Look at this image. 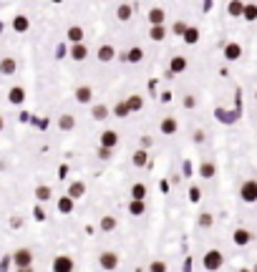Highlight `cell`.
Wrapping results in <instances>:
<instances>
[{"mask_svg": "<svg viewBox=\"0 0 257 272\" xmlns=\"http://www.w3.org/2000/svg\"><path fill=\"white\" fill-rule=\"evenodd\" d=\"M202 265H204L207 272H217V270H222V265H224V254H222L219 250H207L204 257H202Z\"/></svg>", "mask_w": 257, "mask_h": 272, "instance_id": "cell-1", "label": "cell"}, {"mask_svg": "<svg viewBox=\"0 0 257 272\" xmlns=\"http://www.w3.org/2000/svg\"><path fill=\"white\" fill-rule=\"evenodd\" d=\"M10 260L15 265V270H23V267H33V252H30L28 247H20V250H15L10 254Z\"/></svg>", "mask_w": 257, "mask_h": 272, "instance_id": "cell-2", "label": "cell"}, {"mask_svg": "<svg viewBox=\"0 0 257 272\" xmlns=\"http://www.w3.org/2000/svg\"><path fill=\"white\" fill-rule=\"evenodd\" d=\"M239 199L247 202V204H255L257 202V181L255 179H247L245 184L239 187Z\"/></svg>", "mask_w": 257, "mask_h": 272, "instance_id": "cell-3", "label": "cell"}, {"mask_svg": "<svg viewBox=\"0 0 257 272\" xmlns=\"http://www.w3.org/2000/svg\"><path fill=\"white\" fill-rule=\"evenodd\" d=\"M99 265H101L106 272H114V270L119 267V254H116V252H111V250L101 252V254H99Z\"/></svg>", "mask_w": 257, "mask_h": 272, "instance_id": "cell-4", "label": "cell"}, {"mask_svg": "<svg viewBox=\"0 0 257 272\" xmlns=\"http://www.w3.org/2000/svg\"><path fill=\"white\" fill-rule=\"evenodd\" d=\"M73 270H76V262L68 254H58L53 260V272H73Z\"/></svg>", "mask_w": 257, "mask_h": 272, "instance_id": "cell-5", "label": "cell"}, {"mask_svg": "<svg viewBox=\"0 0 257 272\" xmlns=\"http://www.w3.org/2000/svg\"><path fill=\"white\" fill-rule=\"evenodd\" d=\"M101 146L114 151V149L119 146V134H116V131H111V129H106V131L101 134Z\"/></svg>", "mask_w": 257, "mask_h": 272, "instance_id": "cell-6", "label": "cell"}, {"mask_svg": "<svg viewBox=\"0 0 257 272\" xmlns=\"http://www.w3.org/2000/svg\"><path fill=\"white\" fill-rule=\"evenodd\" d=\"M232 242H235L237 247H247L250 242H252V234H250L247 230H242V227H239V230L232 232Z\"/></svg>", "mask_w": 257, "mask_h": 272, "instance_id": "cell-7", "label": "cell"}, {"mask_svg": "<svg viewBox=\"0 0 257 272\" xmlns=\"http://www.w3.org/2000/svg\"><path fill=\"white\" fill-rule=\"evenodd\" d=\"M8 101H10L13 106H20V103L25 101V88H20V86H13V88L8 91Z\"/></svg>", "mask_w": 257, "mask_h": 272, "instance_id": "cell-8", "label": "cell"}, {"mask_svg": "<svg viewBox=\"0 0 257 272\" xmlns=\"http://www.w3.org/2000/svg\"><path fill=\"white\" fill-rule=\"evenodd\" d=\"M91 98H94V88L91 86H79L76 88V101L79 103H91Z\"/></svg>", "mask_w": 257, "mask_h": 272, "instance_id": "cell-9", "label": "cell"}, {"mask_svg": "<svg viewBox=\"0 0 257 272\" xmlns=\"http://www.w3.org/2000/svg\"><path fill=\"white\" fill-rule=\"evenodd\" d=\"M83 194H86V184H83V181H73V184L68 187V192H66V196H71L73 202H76V199H81Z\"/></svg>", "mask_w": 257, "mask_h": 272, "instance_id": "cell-10", "label": "cell"}, {"mask_svg": "<svg viewBox=\"0 0 257 272\" xmlns=\"http://www.w3.org/2000/svg\"><path fill=\"white\" fill-rule=\"evenodd\" d=\"M66 36H68V40H71L73 45H79V43H83V28H81V25H71V28L66 30Z\"/></svg>", "mask_w": 257, "mask_h": 272, "instance_id": "cell-11", "label": "cell"}, {"mask_svg": "<svg viewBox=\"0 0 257 272\" xmlns=\"http://www.w3.org/2000/svg\"><path fill=\"white\" fill-rule=\"evenodd\" d=\"M96 56H99V60L109 63V60H114V58H116V48H114V45H101V48L96 51Z\"/></svg>", "mask_w": 257, "mask_h": 272, "instance_id": "cell-12", "label": "cell"}, {"mask_svg": "<svg viewBox=\"0 0 257 272\" xmlns=\"http://www.w3.org/2000/svg\"><path fill=\"white\" fill-rule=\"evenodd\" d=\"M242 56V45L239 43H227L224 45V58L227 60H237Z\"/></svg>", "mask_w": 257, "mask_h": 272, "instance_id": "cell-13", "label": "cell"}, {"mask_svg": "<svg viewBox=\"0 0 257 272\" xmlns=\"http://www.w3.org/2000/svg\"><path fill=\"white\" fill-rule=\"evenodd\" d=\"M184 68H187V58L184 56H174L169 60V73H184Z\"/></svg>", "mask_w": 257, "mask_h": 272, "instance_id": "cell-14", "label": "cell"}, {"mask_svg": "<svg viewBox=\"0 0 257 272\" xmlns=\"http://www.w3.org/2000/svg\"><path fill=\"white\" fill-rule=\"evenodd\" d=\"M177 129H179V124H177V118H164L161 121V126H159V131L164 134V136H172V134H177Z\"/></svg>", "mask_w": 257, "mask_h": 272, "instance_id": "cell-15", "label": "cell"}, {"mask_svg": "<svg viewBox=\"0 0 257 272\" xmlns=\"http://www.w3.org/2000/svg\"><path fill=\"white\" fill-rule=\"evenodd\" d=\"M15 71H18L15 58H3V60H0V73H3V76H13Z\"/></svg>", "mask_w": 257, "mask_h": 272, "instance_id": "cell-16", "label": "cell"}, {"mask_svg": "<svg viewBox=\"0 0 257 272\" xmlns=\"http://www.w3.org/2000/svg\"><path fill=\"white\" fill-rule=\"evenodd\" d=\"M73 60H86L88 58V48L83 43H79V45H71V53H68Z\"/></svg>", "mask_w": 257, "mask_h": 272, "instance_id": "cell-17", "label": "cell"}, {"mask_svg": "<svg viewBox=\"0 0 257 272\" xmlns=\"http://www.w3.org/2000/svg\"><path fill=\"white\" fill-rule=\"evenodd\" d=\"M28 28H30V20L25 18V15H15L13 18V30L15 33H25Z\"/></svg>", "mask_w": 257, "mask_h": 272, "instance_id": "cell-18", "label": "cell"}, {"mask_svg": "<svg viewBox=\"0 0 257 272\" xmlns=\"http://www.w3.org/2000/svg\"><path fill=\"white\" fill-rule=\"evenodd\" d=\"M164 18H166V13L161 8H151L149 10V23L151 25H164Z\"/></svg>", "mask_w": 257, "mask_h": 272, "instance_id": "cell-19", "label": "cell"}, {"mask_svg": "<svg viewBox=\"0 0 257 272\" xmlns=\"http://www.w3.org/2000/svg\"><path fill=\"white\" fill-rule=\"evenodd\" d=\"M58 129H60V131H73V129H76V118H73L71 114H63V116L58 118Z\"/></svg>", "mask_w": 257, "mask_h": 272, "instance_id": "cell-20", "label": "cell"}, {"mask_svg": "<svg viewBox=\"0 0 257 272\" xmlns=\"http://www.w3.org/2000/svg\"><path fill=\"white\" fill-rule=\"evenodd\" d=\"M126 60H129V63H141V60H144V51L139 48V45H134V48L126 51Z\"/></svg>", "mask_w": 257, "mask_h": 272, "instance_id": "cell-21", "label": "cell"}, {"mask_svg": "<svg viewBox=\"0 0 257 272\" xmlns=\"http://www.w3.org/2000/svg\"><path fill=\"white\" fill-rule=\"evenodd\" d=\"M149 38L154 40V43L164 40V38H166V28H164V25H151V28H149Z\"/></svg>", "mask_w": 257, "mask_h": 272, "instance_id": "cell-22", "label": "cell"}, {"mask_svg": "<svg viewBox=\"0 0 257 272\" xmlns=\"http://www.w3.org/2000/svg\"><path fill=\"white\" fill-rule=\"evenodd\" d=\"M126 106H129V111H131V114H136V111H141L144 98H141L139 94H134V96H129V98H126Z\"/></svg>", "mask_w": 257, "mask_h": 272, "instance_id": "cell-23", "label": "cell"}, {"mask_svg": "<svg viewBox=\"0 0 257 272\" xmlns=\"http://www.w3.org/2000/svg\"><path fill=\"white\" fill-rule=\"evenodd\" d=\"M215 174H217V166L212 164V161H204V164L199 166V176H202V179H212Z\"/></svg>", "mask_w": 257, "mask_h": 272, "instance_id": "cell-24", "label": "cell"}, {"mask_svg": "<svg viewBox=\"0 0 257 272\" xmlns=\"http://www.w3.org/2000/svg\"><path fill=\"white\" fill-rule=\"evenodd\" d=\"M58 212H60V214H71V212H73V199H71V196H60V199H58Z\"/></svg>", "mask_w": 257, "mask_h": 272, "instance_id": "cell-25", "label": "cell"}, {"mask_svg": "<svg viewBox=\"0 0 257 272\" xmlns=\"http://www.w3.org/2000/svg\"><path fill=\"white\" fill-rule=\"evenodd\" d=\"M144 196H146V187L144 184H134L131 187V199L134 202H144Z\"/></svg>", "mask_w": 257, "mask_h": 272, "instance_id": "cell-26", "label": "cell"}, {"mask_svg": "<svg viewBox=\"0 0 257 272\" xmlns=\"http://www.w3.org/2000/svg\"><path fill=\"white\" fill-rule=\"evenodd\" d=\"M51 187H45V184H40V187H36V199L38 202H48L51 199Z\"/></svg>", "mask_w": 257, "mask_h": 272, "instance_id": "cell-27", "label": "cell"}, {"mask_svg": "<svg viewBox=\"0 0 257 272\" xmlns=\"http://www.w3.org/2000/svg\"><path fill=\"white\" fill-rule=\"evenodd\" d=\"M144 212H146V204L144 202H129V214H134V217H141L144 214Z\"/></svg>", "mask_w": 257, "mask_h": 272, "instance_id": "cell-28", "label": "cell"}, {"mask_svg": "<svg viewBox=\"0 0 257 272\" xmlns=\"http://www.w3.org/2000/svg\"><path fill=\"white\" fill-rule=\"evenodd\" d=\"M227 13L235 15V18H239V15L245 13V3H239V0H232V3L227 5Z\"/></svg>", "mask_w": 257, "mask_h": 272, "instance_id": "cell-29", "label": "cell"}, {"mask_svg": "<svg viewBox=\"0 0 257 272\" xmlns=\"http://www.w3.org/2000/svg\"><path fill=\"white\" fill-rule=\"evenodd\" d=\"M197 40H199V28H192V25H189L187 33H184V43H187V45H194Z\"/></svg>", "mask_w": 257, "mask_h": 272, "instance_id": "cell-30", "label": "cell"}, {"mask_svg": "<svg viewBox=\"0 0 257 272\" xmlns=\"http://www.w3.org/2000/svg\"><path fill=\"white\" fill-rule=\"evenodd\" d=\"M101 230H103V232H114V230H116V217L106 214V217L101 219Z\"/></svg>", "mask_w": 257, "mask_h": 272, "instance_id": "cell-31", "label": "cell"}, {"mask_svg": "<svg viewBox=\"0 0 257 272\" xmlns=\"http://www.w3.org/2000/svg\"><path fill=\"white\" fill-rule=\"evenodd\" d=\"M131 13H134V8H131V5H126V3L116 8V15H119V20H129V18H131Z\"/></svg>", "mask_w": 257, "mask_h": 272, "instance_id": "cell-32", "label": "cell"}, {"mask_svg": "<svg viewBox=\"0 0 257 272\" xmlns=\"http://www.w3.org/2000/svg\"><path fill=\"white\" fill-rule=\"evenodd\" d=\"M91 116H94L96 121H103L106 116H109V109H106L103 103H99V106H94V111H91Z\"/></svg>", "mask_w": 257, "mask_h": 272, "instance_id": "cell-33", "label": "cell"}, {"mask_svg": "<svg viewBox=\"0 0 257 272\" xmlns=\"http://www.w3.org/2000/svg\"><path fill=\"white\" fill-rule=\"evenodd\" d=\"M114 114L119 116V118H126L131 111H129V106H126V101H119L116 106H114Z\"/></svg>", "mask_w": 257, "mask_h": 272, "instance_id": "cell-34", "label": "cell"}, {"mask_svg": "<svg viewBox=\"0 0 257 272\" xmlns=\"http://www.w3.org/2000/svg\"><path fill=\"white\" fill-rule=\"evenodd\" d=\"M242 18H245V20H257V5L255 3H247L245 5V13H242Z\"/></svg>", "mask_w": 257, "mask_h": 272, "instance_id": "cell-35", "label": "cell"}, {"mask_svg": "<svg viewBox=\"0 0 257 272\" xmlns=\"http://www.w3.org/2000/svg\"><path fill=\"white\" fill-rule=\"evenodd\" d=\"M131 161H134V166H146L149 154H146V151H136V154L131 156Z\"/></svg>", "mask_w": 257, "mask_h": 272, "instance_id": "cell-36", "label": "cell"}, {"mask_svg": "<svg viewBox=\"0 0 257 272\" xmlns=\"http://www.w3.org/2000/svg\"><path fill=\"white\" fill-rule=\"evenodd\" d=\"M187 28H189V25H187L184 20H177V23L172 25V33H177V36H181V38H184V33H187Z\"/></svg>", "mask_w": 257, "mask_h": 272, "instance_id": "cell-37", "label": "cell"}, {"mask_svg": "<svg viewBox=\"0 0 257 272\" xmlns=\"http://www.w3.org/2000/svg\"><path fill=\"white\" fill-rule=\"evenodd\" d=\"M212 222H215V219H212L209 212H202V214H199V222H197V224H199V227H212Z\"/></svg>", "mask_w": 257, "mask_h": 272, "instance_id": "cell-38", "label": "cell"}, {"mask_svg": "<svg viewBox=\"0 0 257 272\" xmlns=\"http://www.w3.org/2000/svg\"><path fill=\"white\" fill-rule=\"evenodd\" d=\"M149 272H166V262H161V260H154L149 265Z\"/></svg>", "mask_w": 257, "mask_h": 272, "instance_id": "cell-39", "label": "cell"}, {"mask_svg": "<svg viewBox=\"0 0 257 272\" xmlns=\"http://www.w3.org/2000/svg\"><path fill=\"white\" fill-rule=\"evenodd\" d=\"M189 199H192V202H199V199H202L199 187H192V189H189Z\"/></svg>", "mask_w": 257, "mask_h": 272, "instance_id": "cell-40", "label": "cell"}, {"mask_svg": "<svg viewBox=\"0 0 257 272\" xmlns=\"http://www.w3.org/2000/svg\"><path fill=\"white\" fill-rule=\"evenodd\" d=\"M99 159H111V149H103V146H99Z\"/></svg>", "mask_w": 257, "mask_h": 272, "instance_id": "cell-41", "label": "cell"}, {"mask_svg": "<svg viewBox=\"0 0 257 272\" xmlns=\"http://www.w3.org/2000/svg\"><path fill=\"white\" fill-rule=\"evenodd\" d=\"M194 141L202 144V141H204V131H197V134H194Z\"/></svg>", "mask_w": 257, "mask_h": 272, "instance_id": "cell-42", "label": "cell"}, {"mask_svg": "<svg viewBox=\"0 0 257 272\" xmlns=\"http://www.w3.org/2000/svg\"><path fill=\"white\" fill-rule=\"evenodd\" d=\"M194 103H197V101H194V96H187V98H184V106H187V109H192Z\"/></svg>", "mask_w": 257, "mask_h": 272, "instance_id": "cell-43", "label": "cell"}, {"mask_svg": "<svg viewBox=\"0 0 257 272\" xmlns=\"http://www.w3.org/2000/svg\"><path fill=\"white\" fill-rule=\"evenodd\" d=\"M33 214H36V219H43V217H45V214H43V209H40V207H36V209H33Z\"/></svg>", "mask_w": 257, "mask_h": 272, "instance_id": "cell-44", "label": "cell"}, {"mask_svg": "<svg viewBox=\"0 0 257 272\" xmlns=\"http://www.w3.org/2000/svg\"><path fill=\"white\" fill-rule=\"evenodd\" d=\"M15 272H33V267H23V270H15Z\"/></svg>", "mask_w": 257, "mask_h": 272, "instance_id": "cell-45", "label": "cell"}, {"mask_svg": "<svg viewBox=\"0 0 257 272\" xmlns=\"http://www.w3.org/2000/svg\"><path fill=\"white\" fill-rule=\"evenodd\" d=\"M3 126H5V121H3V116H0V131H3Z\"/></svg>", "mask_w": 257, "mask_h": 272, "instance_id": "cell-46", "label": "cell"}, {"mask_svg": "<svg viewBox=\"0 0 257 272\" xmlns=\"http://www.w3.org/2000/svg\"><path fill=\"white\" fill-rule=\"evenodd\" d=\"M242 272H250V270H242Z\"/></svg>", "mask_w": 257, "mask_h": 272, "instance_id": "cell-47", "label": "cell"}, {"mask_svg": "<svg viewBox=\"0 0 257 272\" xmlns=\"http://www.w3.org/2000/svg\"><path fill=\"white\" fill-rule=\"evenodd\" d=\"M255 101H257V94H255Z\"/></svg>", "mask_w": 257, "mask_h": 272, "instance_id": "cell-48", "label": "cell"}, {"mask_svg": "<svg viewBox=\"0 0 257 272\" xmlns=\"http://www.w3.org/2000/svg\"><path fill=\"white\" fill-rule=\"evenodd\" d=\"M0 28H3V25H0Z\"/></svg>", "mask_w": 257, "mask_h": 272, "instance_id": "cell-49", "label": "cell"}]
</instances>
